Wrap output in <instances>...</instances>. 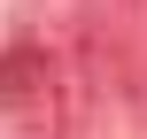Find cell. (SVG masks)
Wrapping results in <instances>:
<instances>
[{
	"instance_id": "cell-2",
	"label": "cell",
	"mask_w": 147,
	"mask_h": 139,
	"mask_svg": "<svg viewBox=\"0 0 147 139\" xmlns=\"http://www.w3.org/2000/svg\"><path fill=\"white\" fill-rule=\"evenodd\" d=\"M132 8H147V0H132Z\"/></svg>"
},
{
	"instance_id": "cell-1",
	"label": "cell",
	"mask_w": 147,
	"mask_h": 139,
	"mask_svg": "<svg viewBox=\"0 0 147 139\" xmlns=\"http://www.w3.org/2000/svg\"><path fill=\"white\" fill-rule=\"evenodd\" d=\"M0 116L23 139H54L62 132V62L47 46H8L0 54Z\"/></svg>"
}]
</instances>
